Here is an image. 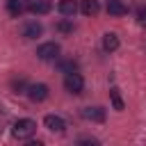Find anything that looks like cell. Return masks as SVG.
Instances as JSON below:
<instances>
[{
    "mask_svg": "<svg viewBox=\"0 0 146 146\" xmlns=\"http://www.w3.org/2000/svg\"><path fill=\"white\" fill-rule=\"evenodd\" d=\"M82 116L87 119V121H105V110L103 107H84L82 110Z\"/></svg>",
    "mask_w": 146,
    "mask_h": 146,
    "instance_id": "7",
    "label": "cell"
},
{
    "mask_svg": "<svg viewBox=\"0 0 146 146\" xmlns=\"http://www.w3.org/2000/svg\"><path fill=\"white\" fill-rule=\"evenodd\" d=\"M57 30H62V32H71V30H73V25H71V23H59V25H57Z\"/></svg>",
    "mask_w": 146,
    "mask_h": 146,
    "instance_id": "17",
    "label": "cell"
},
{
    "mask_svg": "<svg viewBox=\"0 0 146 146\" xmlns=\"http://www.w3.org/2000/svg\"><path fill=\"white\" fill-rule=\"evenodd\" d=\"M7 7H9V14H11V16H21L23 9H25L21 0H7Z\"/></svg>",
    "mask_w": 146,
    "mask_h": 146,
    "instance_id": "13",
    "label": "cell"
},
{
    "mask_svg": "<svg viewBox=\"0 0 146 146\" xmlns=\"http://www.w3.org/2000/svg\"><path fill=\"white\" fill-rule=\"evenodd\" d=\"M62 71L73 73V71H75V62H62Z\"/></svg>",
    "mask_w": 146,
    "mask_h": 146,
    "instance_id": "15",
    "label": "cell"
},
{
    "mask_svg": "<svg viewBox=\"0 0 146 146\" xmlns=\"http://www.w3.org/2000/svg\"><path fill=\"white\" fill-rule=\"evenodd\" d=\"M34 130H36V123H34L32 119H18V121L11 125V135L18 137V139H27V137H32Z\"/></svg>",
    "mask_w": 146,
    "mask_h": 146,
    "instance_id": "1",
    "label": "cell"
},
{
    "mask_svg": "<svg viewBox=\"0 0 146 146\" xmlns=\"http://www.w3.org/2000/svg\"><path fill=\"white\" fill-rule=\"evenodd\" d=\"M110 96H112V105H114V110H123V100H121V96H119V89L116 87H112L110 89Z\"/></svg>",
    "mask_w": 146,
    "mask_h": 146,
    "instance_id": "14",
    "label": "cell"
},
{
    "mask_svg": "<svg viewBox=\"0 0 146 146\" xmlns=\"http://www.w3.org/2000/svg\"><path fill=\"white\" fill-rule=\"evenodd\" d=\"M98 9H100L98 0H80V11H82L84 16H96Z\"/></svg>",
    "mask_w": 146,
    "mask_h": 146,
    "instance_id": "9",
    "label": "cell"
},
{
    "mask_svg": "<svg viewBox=\"0 0 146 146\" xmlns=\"http://www.w3.org/2000/svg\"><path fill=\"white\" fill-rule=\"evenodd\" d=\"M137 18H139L141 25H146V7H139L137 9Z\"/></svg>",
    "mask_w": 146,
    "mask_h": 146,
    "instance_id": "16",
    "label": "cell"
},
{
    "mask_svg": "<svg viewBox=\"0 0 146 146\" xmlns=\"http://www.w3.org/2000/svg\"><path fill=\"white\" fill-rule=\"evenodd\" d=\"M57 9H59L64 16H73V14L78 11V2H75V0H59Z\"/></svg>",
    "mask_w": 146,
    "mask_h": 146,
    "instance_id": "12",
    "label": "cell"
},
{
    "mask_svg": "<svg viewBox=\"0 0 146 146\" xmlns=\"http://www.w3.org/2000/svg\"><path fill=\"white\" fill-rule=\"evenodd\" d=\"M27 96H30V100L41 103V100H46V98H48V87H46V84H41V82L30 84V87H27Z\"/></svg>",
    "mask_w": 146,
    "mask_h": 146,
    "instance_id": "4",
    "label": "cell"
},
{
    "mask_svg": "<svg viewBox=\"0 0 146 146\" xmlns=\"http://www.w3.org/2000/svg\"><path fill=\"white\" fill-rule=\"evenodd\" d=\"M41 34H43V25H41L39 21H30V23L23 25V36H25V39H36V36H41Z\"/></svg>",
    "mask_w": 146,
    "mask_h": 146,
    "instance_id": "6",
    "label": "cell"
},
{
    "mask_svg": "<svg viewBox=\"0 0 146 146\" xmlns=\"http://www.w3.org/2000/svg\"><path fill=\"white\" fill-rule=\"evenodd\" d=\"M43 125H46L50 132H64V128H66L64 119H62V116H57V114H46Z\"/></svg>",
    "mask_w": 146,
    "mask_h": 146,
    "instance_id": "5",
    "label": "cell"
},
{
    "mask_svg": "<svg viewBox=\"0 0 146 146\" xmlns=\"http://www.w3.org/2000/svg\"><path fill=\"white\" fill-rule=\"evenodd\" d=\"M64 87L68 94H82V87H84V80L80 73H66L64 78Z\"/></svg>",
    "mask_w": 146,
    "mask_h": 146,
    "instance_id": "3",
    "label": "cell"
},
{
    "mask_svg": "<svg viewBox=\"0 0 146 146\" xmlns=\"http://www.w3.org/2000/svg\"><path fill=\"white\" fill-rule=\"evenodd\" d=\"M107 11H110V16H123V14L128 11V7H125L121 0H110V2H107Z\"/></svg>",
    "mask_w": 146,
    "mask_h": 146,
    "instance_id": "11",
    "label": "cell"
},
{
    "mask_svg": "<svg viewBox=\"0 0 146 146\" xmlns=\"http://www.w3.org/2000/svg\"><path fill=\"white\" fill-rule=\"evenodd\" d=\"M36 57L43 59V62H52V59H57V57H59V43H55V41L41 43V46L36 48Z\"/></svg>",
    "mask_w": 146,
    "mask_h": 146,
    "instance_id": "2",
    "label": "cell"
},
{
    "mask_svg": "<svg viewBox=\"0 0 146 146\" xmlns=\"http://www.w3.org/2000/svg\"><path fill=\"white\" fill-rule=\"evenodd\" d=\"M103 48H105L107 52H114V50L119 48V36H116L114 32H107V34L103 36Z\"/></svg>",
    "mask_w": 146,
    "mask_h": 146,
    "instance_id": "10",
    "label": "cell"
},
{
    "mask_svg": "<svg viewBox=\"0 0 146 146\" xmlns=\"http://www.w3.org/2000/svg\"><path fill=\"white\" fill-rule=\"evenodd\" d=\"M27 9H30L32 14L41 16V14H48V11H50V2H48V0H32V2L27 5Z\"/></svg>",
    "mask_w": 146,
    "mask_h": 146,
    "instance_id": "8",
    "label": "cell"
}]
</instances>
